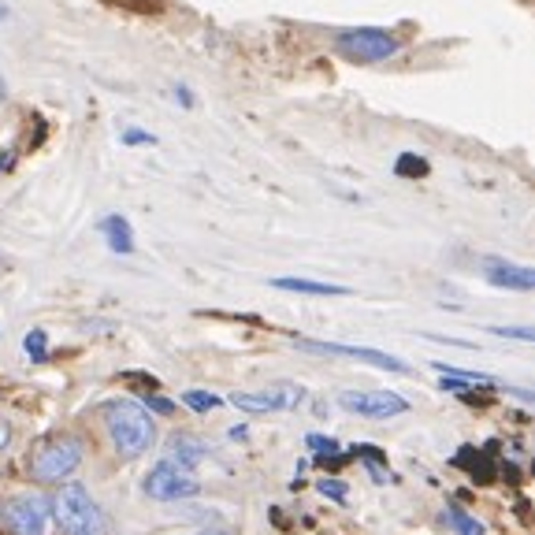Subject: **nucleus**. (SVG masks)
<instances>
[{
    "label": "nucleus",
    "instance_id": "nucleus-1",
    "mask_svg": "<svg viewBox=\"0 0 535 535\" xmlns=\"http://www.w3.org/2000/svg\"><path fill=\"white\" fill-rule=\"evenodd\" d=\"M101 420H105L108 443L123 461H138L157 446V420L134 398H108L101 405Z\"/></svg>",
    "mask_w": 535,
    "mask_h": 535
},
{
    "label": "nucleus",
    "instance_id": "nucleus-2",
    "mask_svg": "<svg viewBox=\"0 0 535 535\" xmlns=\"http://www.w3.org/2000/svg\"><path fill=\"white\" fill-rule=\"evenodd\" d=\"M53 521L64 528V535H108V517L101 502L82 487V483H60L53 495Z\"/></svg>",
    "mask_w": 535,
    "mask_h": 535
},
{
    "label": "nucleus",
    "instance_id": "nucleus-3",
    "mask_svg": "<svg viewBox=\"0 0 535 535\" xmlns=\"http://www.w3.org/2000/svg\"><path fill=\"white\" fill-rule=\"evenodd\" d=\"M82 465V443L67 431H56V435H45L34 450H30V476L34 483H45V487H56V483H67Z\"/></svg>",
    "mask_w": 535,
    "mask_h": 535
},
{
    "label": "nucleus",
    "instance_id": "nucleus-4",
    "mask_svg": "<svg viewBox=\"0 0 535 535\" xmlns=\"http://www.w3.org/2000/svg\"><path fill=\"white\" fill-rule=\"evenodd\" d=\"M335 49L350 64H379V60H391L402 53V38L383 27H353L335 34Z\"/></svg>",
    "mask_w": 535,
    "mask_h": 535
},
{
    "label": "nucleus",
    "instance_id": "nucleus-5",
    "mask_svg": "<svg viewBox=\"0 0 535 535\" xmlns=\"http://www.w3.org/2000/svg\"><path fill=\"white\" fill-rule=\"evenodd\" d=\"M0 524L8 528V535H49V528H53V498L41 495V491L12 495L0 506Z\"/></svg>",
    "mask_w": 535,
    "mask_h": 535
},
{
    "label": "nucleus",
    "instance_id": "nucleus-6",
    "mask_svg": "<svg viewBox=\"0 0 535 535\" xmlns=\"http://www.w3.org/2000/svg\"><path fill=\"white\" fill-rule=\"evenodd\" d=\"M197 491H201L197 472L179 469L168 457L157 461V465L142 476V495L153 498V502H183V498H194Z\"/></svg>",
    "mask_w": 535,
    "mask_h": 535
},
{
    "label": "nucleus",
    "instance_id": "nucleus-7",
    "mask_svg": "<svg viewBox=\"0 0 535 535\" xmlns=\"http://www.w3.org/2000/svg\"><path fill=\"white\" fill-rule=\"evenodd\" d=\"M339 405L346 413L365 417V420H391V417L409 413V402L394 391H342Z\"/></svg>",
    "mask_w": 535,
    "mask_h": 535
},
{
    "label": "nucleus",
    "instance_id": "nucleus-8",
    "mask_svg": "<svg viewBox=\"0 0 535 535\" xmlns=\"http://www.w3.org/2000/svg\"><path fill=\"white\" fill-rule=\"evenodd\" d=\"M298 350L320 353V357H346V361H361V365L383 368V372H409L405 361H398L394 353L372 350V346H346V342H316V339H298Z\"/></svg>",
    "mask_w": 535,
    "mask_h": 535
},
{
    "label": "nucleus",
    "instance_id": "nucleus-9",
    "mask_svg": "<svg viewBox=\"0 0 535 535\" xmlns=\"http://www.w3.org/2000/svg\"><path fill=\"white\" fill-rule=\"evenodd\" d=\"M301 402H305V391L298 383H275L268 391L231 394V405L242 413H287V409H298Z\"/></svg>",
    "mask_w": 535,
    "mask_h": 535
},
{
    "label": "nucleus",
    "instance_id": "nucleus-10",
    "mask_svg": "<svg viewBox=\"0 0 535 535\" xmlns=\"http://www.w3.org/2000/svg\"><path fill=\"white\" fill-rule=\"evenodd\" d=\"M483 279L498 290H524V294L535 290V268L502 261V257H487V261H483Z\"/></svg>",
    "mask_w": 535,
    "mask_h": 535
},
{
    "label": "nucleus",
    "instance_id": "nucleus-11",
    "mask_svg": "<svg viewBox=\"0 0 535 535\" xmlns=\"http://www.w3.org/2000/svg\"><path fill=\"white\" fill-rule=\"evenodd\" d=\"M209 457V443L201 435H190V431H175L168 439V461H175L179 469L194 472L201 461Z\"/></svg>",
    "mask_w": 535,
    "mask_h": 535
},
{
    "label": "nucleus",
    "instance_id": "nucleus-12",
    "mask_svg": "<svg viewBox=\"0 0 535 535\" xmlns=\"http://www.w3.org/2000/svg\"><path fill=\"white\" fill-rule=\"evenodd\" d=\"M435 372H439V387L443 391H476V387H495V376H487V372H465V368H454V365H443V361H435Z\"/></svg>",
    "mask_w": 535,
    "mask_h": 535
},
{
    "label": "nucleus",
    "instance_id": "nucleus-13",
    "mask_svg": "<svg viewBox=\"0 0 535 535\" xmlns=\"http://www.w3.org/2000/svg\"><path fill=\"white\" fill-rule=\"evenodd\" d=\"M97 231H101V238H105L108 249H112L116 257L134 253V231H131V223H127V216L112 212V216H105V220L97 223Z\"/></svg>",
    "mask_w": 535,
    "mask_h": 535
},
{
    "label": "nucleus",
    "instance_id": "nucleus-14",
    "mask_svg": "<svg viewBox=\"0 0 535 535\" xmlns=\"http://www.w3.org/2000/svg\"><path fill=\"white\" fill-rule=\"evenodd\" d=\"M272 287L290 290V294H313V298H346V294H353L350 287H339V283H316V279H294V275L272 279Z\"/></svg>",
    "mask_w": 535,
    "mask_h": 535
},
{
    "label": "nucleus",
    "instance_id": "nucleus-15",
    "mask_svg": "<svg viewBox=\"0 0 535 535\" xmlns=\"http://www.w3.org/2000/svg\"><path fill=\"white\" fill-rule=\"evenodd\" d=\"M443 517H446V524H450L457 535H483V524L476 521V517H469V513H465L461 506H454V502L446 506Z\"/></svg>",
    "mask_w": 535,
    "mask_h": 535
},
{
    "label": "nucleus",
    "instance_id": "nucleus-16",
    "mask_svg": "<svg viewBox=\"0 0 535 535\" xmlns=\"http://www.w3.org/2000/svg\"><path fill=\"white\" fill-rule=\"evenodd\" d=\"M23 350H27L30 361H49V331L45 327H30L27 339H23Z\"/></svg>",
    "mask_w": 535,
    "mask_h": 535
},
{
    "label": "nucleus",
    "instance_id": "nucleus-17",
    "mask_svg": "<svg viewBox=\"0 0 535 535\" xmlns=\"http://www.w3.org/2000/svg\"><path fill=\"white\" fill-rule=\"evenodd\" d=\"M394 175H402V179H424L428 175V160L417 157V153H402V157L394 160Z\"/></svg>",
    "mask_w": 535,
    "mask_h": 535
},
{
    "label": "nucleus",
    "instance_id": "nucleus-18",
    "mask_svg": "<svg viewBox=\"0 0 535 535\" xmlns=\"http://www.w3.org/2000/svg\"><path fill=\"white\" fill-rule=\"evenodd\" d=\"M183 405L190 409V413H212V409H220L223 398L212 391H186L183 394Z\"/></svg>",
    "mask_w": 535,
    "mask_h": 535
},
{
    "label": "nucleus",
    "instance_id": "nucleus-19",
    "mask_svg": "<svg viewBox=\"0 0 535 535\" xmlns=\"http://www.w3.org/2000/svg\"><path fill=\"white\" fill-rule=\"evenodd\" d=\"M145 409H149V417H175L179 413V405L164 398V394H145Z\"/></svg>",
    "mask_w": 535,
    "mask_h": 535
},
{
    "label": "nucleus",
    "instance_id": "nucleus-20",
    "mask_svg": "<svg viewBox=\"0 0 535 535\" xmlns=\"http://www.w3.org/2000/svg\"><path fill=\"white\" fill-rule=\"evenodd\" d=\"M491 335H498V339H513V342H535V327L528 324H506V327H487Z\"/></svg>",
    "mask_w": 535,
    "mask_h": 535
},
{
    "label": "nucleus",
    "instance_id": "nucleus-21",
    "mask_svg": "<svg viewBox=\"0 0 535 535\" xmlns=\"http://www.w3.org/2000/svg\"><path fill=\"white\" fill-rule=\"evenodd\" d=\"M305 446L320 457H335L339 454V439H327V435H305Z\"/></svg>",
    "mask_w": 535,
    "mask_h": 535
},
{
    "label": "nucleus",
    "instance_id": "nucleus-22",
    "mask_svg": "<svg viewBox=\"0 0 535 535\" xmlns=\"http://www.w3.org/2000/svg\"><path fill=\"white\" fill-rule=\"evenodd\" d=\"M316 491H320L324 498H335V502H346V495H350V487H346V483H342V480H327V476L316 483Z\"/></svg>",
    "mask_w": 535,
    "mask_h": 535
},
{
    "label": "nucleus",
    "instance_id": "nucleus-23",
    "mask_svg": "<svg viewBox=\"0 0 535 535\" xmlns=\"http://www.w3.org/2000/svg\"><path fill=\"white\" fill-rule=\"evenodd\" d=\"M123 145H157V138L149 131H134V127H127L123 131Z\"/></svg>",
    "mask_w": 535,
    "mask_h": 535
},
{
    "label": "nucleus",
    "instance_id": "nucleus-24",
    "mask_svg": "<svg viewBox=\"0 0 535 535\" xmlns=\"http://www.w3.org/2000/svg\"><path fill=\"white\" fill-rule=\"evenodd\" d=\"M12 446V424L0 417V450H8Z\"/></svg>",
    "mask_w": 535,
    "mask_h": 535
},
{
    "label": "nucleus",
    "instance_id": "nucleus-25",
    "mask_svg": "<svg viewBox=\"0 0 535 535\" xmlns=\"http://www.w3.org/2000/svg\"><path fill=\"white\" fill-rule=\"evenodd\" d=\"M12 164H15V149H0V175L12 171Z\"/></svg>",
    "mask_w": 535,
    "mask_h": 535
},
{
    "label": "nucleus",
    "instance_id": "nucleus-26",
    "mask_svg": "<svg viewBox=\"0 0 535 535\" xmlns=\"http://www.w3.org/2000/svg\"><path fill=\"white\" fill-rule=\"evenodd\" d=\"M175 101H179V105H194V97H190V90H186V86H179V90H175Z\"/></svg>",
    "mask_w": 535,
    "mask_h": 535
},
{
    "label": "nucleus",
    "instance_id": "nucleus-27",
    "mask_svg": "<svg viewBox=\"0 0 535 535\" xmlns=\"http://www.w3.org/2000/svg\"><path fill=\"white\" fill-rule=\"evenodd\" d=\"M197 535H235V532H231V528H216V524H212V528H201Z\"/></svg>",
    "mask_w": 535,
    "mask_h": 535
},
{
    "label": "nucleus",
    "instance_id": "nucleus-28",
    "mask_svg": "<svg viewBox=\"0 0 535 535\" xmlns=\"http://www.w3.org/2000/svg\"><path fill=\"white\" fill-rule=\"evenodd\" d=\"M249 435V428H242V424H238V428H231V439H246Z\"/></svg>",
    "mask_w": 535,
    "mask_h": 535
}]
</instances>
